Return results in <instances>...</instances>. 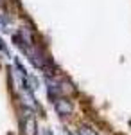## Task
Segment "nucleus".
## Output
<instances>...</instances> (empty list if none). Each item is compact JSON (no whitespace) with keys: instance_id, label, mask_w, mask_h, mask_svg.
<instances>
[{"instance_id":"1","label":"nucleus","mask_w":131,"mask_h":135,"mask_svg":"<svg viewBox=\"0 0 131 135\" xmlns=\"http://www.w3.org/2000/svg\"><path fill=\"white\" fill-rule=\"evenodd\" d=\"M38 126L31 108H23V135H36Z\"/></svg>"},{"instance_id":"2","label":"nucleus","mask_w":131,"mask_h":135,"mask_svg":"<svg viewBox=\"0 0 131 135\" xmlns=\"http://www.w3.org/2000/svg\"><path fill=\"white\" fill-rule=\"evenodd\" d=\"M54 108H56L58 115L68 117L72 114V110H74V104H72V101L68 97H58V99H54Z\"/></svg>"},{"instance_id":"3","label":"nucleus","mask_w":131,"mask_h":135,"mask_svg":"<svg viewBox=\"0 0 131 135\" xmlns=\"http://www.w3.org/2000/svg\"><path fill=\"white\" fill-rule=\"evenodd\" d=\"M77 133L79 135H97V132H95L90 124H81L79 130H77Z\"/></svg>"},{"instance_id":"4","label":"nucleus","mask_w":131,"mask_h":135,"mask_svg":"<svg viewBox=\"0 0 131 135\" xmlns=\"http://www.w3.org/2000/svg\"><path fill=\"white\" fill-rule=\"evenodd\" d=\"M0 51L4 52L6 56H9V49L6 47V43H4V40H2V38H0Z\"/></svg>"},{"instance_id":"5","label":"nucleus","mask_w":131,"mask_h":135,"mask_svg":"<svg viewBox=\"0 0 131 135\" xmlns=\"http://www.w3.org/2000/svg\"><path fill=\"white\" fill-rule=\"evenodd\" d=\"M0 29H2V31H7V22L4 20L2 15H0Z\"/></svg>"},{"instance_id":"6","label":"nucleus","mask_w":131,"mask_h":135,"mask_svg":"<svg viewBox=\"0 0 131 135\" xmlns=\"http://www.w3.org/2000/svg\"><path fill=\"white\" fill-rule=\"evenodd\" d=\"M43 133H45V135H52L51 132H49V130H43Z\"/></svg>"},{"instance_id":"7","label":"nucleus","mask_w":131,"mask_h":135,"mask_svg":"<svg viewBox=\"0 0 131 135\" xmlns=\"http://www.w3.org/2000/svg\"><path fill=\"white\" fill-rule=\"evenodd\" d=\"M0 2H4V0H0Z\"/></svg>"}]
</instances>
